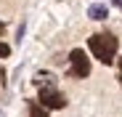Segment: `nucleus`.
<instances>
[{
	"instance_id": "f257e3e1",
	"label": "nucleus",
	"mask_w": 122,
	"mask_h": 117,
	"mask_svg": "<svg viewBox=\"0 0 122 117\" xmlns=\"http://www.w3.org/2000/svg\"><path fill=\"white\" fill-rule=\"evenodd\" d=\"M90 53L98 58L101 64H114V58H117V48H119V43H117V37L114 35H109V32H98V35H93L90 37Z\"/></svg>"
},
{
	"instance_id": "f03ea898",
	"label": "nucleus",
	"mask_w": 122,
	"mask_h": 117,
	"mask_svg": "<svg viewBox=\"0 0 122 117\" xmlns=\"http://www.w3.org/2000/svg\"><path fill=\"white\" fill-rule=\"evenodd\" d=\"M69 74H72V77H88V74H90V61H88L85 51L74 48V51L69 53Z\"/></svg>"
},
{
	"instance_id": "7ed1b4c3",
	"label": "nucleus",
	"mask_w": 122,
	"mask_h": 117,
	"mask_svg": "<svg viewBox=\"0 0 122 117\" xmlns=\"http://www.w3.org/2000/svg\"><path fill=\"white\" fill-rule=\"evenodd\" d=\"M40 104H43L45 109H64L66 106V99L61 96L56 88H40Z\"/></svg>"
},
{
	"instance_id": "20e7f679",
	"label": "nucleus",
	"mask_w": 122,
	"mask_h": 117,
	"mask_svg": "<svg viewBox=\"0 0 122 117\" xmlns=\"http://www.w3.org/2000/svg\"><path fill=\"white\" fill-rule=\"evenodd\" d=\"M88 16L93 19V21H104V19L109 16V8H106L104 3H93V5L88 8Z\"/></svg>"
},
{
	"instance_id": "39448f33",
	"label": "nucleus",
	"mask_w": 122,
	"mask_h": 117,
	"mask_svg": "<svg viewBox=\"0 0 122 117\" xmlns=\"http://www.w3.org/2000/svg\"><path fill=\"white\" fill-rule=\"evenodd\" d=\"M35 85L37 88H56V77L51 72H37L35 74Z\"/></svg>"
},
{
	"instance_id": "423d86ee",
	"label": "nucleus",
	"mask_w": 122,
	"mask_h": 117,
	"mask_svg": "<svg viewBox=\"0 0 122 117\" xmlns=\"http://www.w3.org/2000/svg\"><path fill=\"white\" fill-rule=\"evenodd\" d=\"M29 117H48V109L40 104V101H32L29 104Z\"/></svg>"
},
{
	"instance_id": "0eeeda50",
	"label": "nucleus",
	"mask_w": 122,
	"mask_h": 117,
	"mask_svg": "<svg viewBox=\"0 0 122 117\" xmlns=\"http://www.w3.org/2000/svg\"><path fill=\"white\" fill-rule=\"evenodd\" d=\"M8 53H11V48H8V45H5V43H0V58H5V56H8Z\"/></svg>"
},
{
	"instance_id": "6e6552de",
	"label": "nucleus",
	"mask_w": 122,
	"mask_h": 117,
	"mask_svg": "<svg viewBox=\"0 0 122 117\" xmlns=\"http://www.w3.org/2000/svg\"><path fill=\"white\" fill-rule=\"evenodd\" d=\"M3 83H5V72L0 69V85H3Z\"/></svg>"
},
{
	"instance_id": "1a4fd4ad",
	"label": "nucleus",
	"mask_w": 122,
	"mask_h": 117,
	"mask_svg": "<svg viewBox=\"0 0 122 117\" xmlns=\"http://www.w3.org/2000/svg\"><path fill=\"white\" fill-rule=\"evenodd\" d=\"M119 83H122V56H119Z\"/></svg>"
},
{
	"instance_id": "9d476101",
	"label": "nucleus",
	"mask_w": 122,
	"mask_h": 117,
	"mask_svg": "<svg viewBox=\"0 0 122 117\" xmlns=\"http://www.w3.org/2000/svg\"><path fill=\"white\" fill-rule=\"evenodd\" d=\"M112 3H114V5H119V8H122V0H112Z\"/></svg>"
},
{
	"instance_id": "9b49d317",
	"label": "nucleus",
	"mask_w": 122,
	"mask_h": 117,
	"mask_svg": "<svg viewBox=\"0 0 122 117\" xmlns=\"http://www.w3.org/2000/svg\"><path fill=\"white\" fill-rule=\"evenodd\" d=\"M3 29H5V24H3V21H0V35H3Z\"/></svg>"
}]
</instances>
